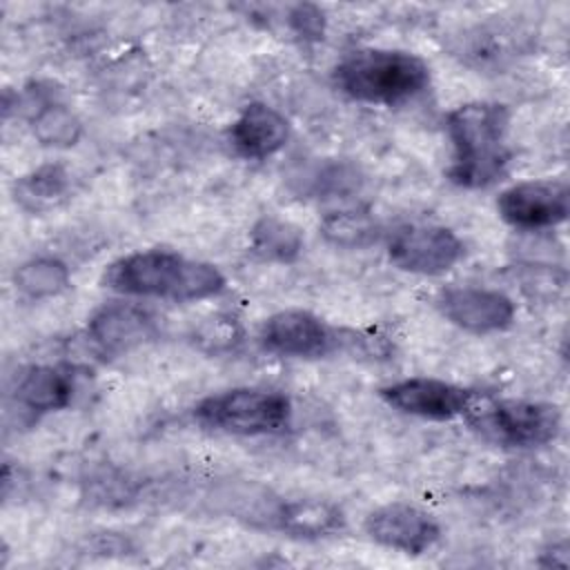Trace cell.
<instances>
[{
    "label": "cell",
    "mask_w": 570,
    "mask_h": 570,
    "mask_svg": "<svg viewBox=\"0 0 570 570\" xmlns=\"http://www.w3.org/2000/svg\"><path fill=\"white\" fill-rule=\"evenodd\" d=\"M102 285L120 296L191 303L218 296L227 278L207 261L189 258L171 249H136L111 261L102 272Z\"/></svg>",
    "instance_id": "1"
},
{
    "label": "cell",
    "mask_w": 570,
    "mask_h": 570,
    "mask_svg": "<svg viewBox=\"0 0 570 570\" xmlns=\"http://www.w3.org/2000/svg\"><path fill=\"white\" fill-rule=\"evenodd\" d=\"M452 160L448 178L463 189H483L497 183L510 160V109L492 100H472L445 116Z\"/></svg>",
    "instance_id": "2"
},
{
    "label": "cell",
    "mask_w": 570,
    "mask_h": 570,
    "mask_svg": "<svg viewBox=\"0 0 570 570\" xmlns=\"http://www.w3.org/2000/svg\"><path fill=\"white\" fill-rule=\"evenodd\" d=\"M332 80L350 100L396 107L430 87V65L405 49L363 47L336 62Z\"/></svg>",
    "instance_id": "3"
},
{
    "label": "cell",
    "mask_w": 570,
    "mask_h": 570,
    "mask_svg": "<svg viewBox=\"0 0 570 570\" xmlns=\"http://www.w3.org/2000/svg\"><path fill=\"white\" fill-rule=\"evenodd\" d=\"M468 425L485 441L503 448H539L561 432V410L548 401L472 396L465 410Z\"/></svg>",
    "instance_id": "4"
},
{
    "label": "cell",
    "mask_w": 570,
    "mask_h": 570,
    "mask_svg": "<svg viewBox=\"0 0 570 570\" xmlns=\"http://www.w3.org/2000/svg\"><path fill=\"white\" fill-rule=\"evenodd\" d=\"M292 401L281 390L232 387L200 399L194 419L223 434L265 436L281 434L292 423Z\"/></svg>",
    "instance_id": "5"
},
{
    "label": "cell",
    "mask_w": 570,
    "mask_h": 570,
    "mask_svg": "<svg viewBox=\"0 0 570 570\" xmlns=\"http://www.w3.org/2000/svg\"><path fill=\"white\" fill-rule=\"evenodd\" d=\"M465 254L463 240L439 223H403L387 238L390 263L410 274L441 276Z\"/></svg>",
    "instance_id": "6"
},
{
    "label": "cell",
    "mask_w": 570,
    "mask_h": 570,
    "mask_svg": "<svg viewBox=\"0 0 570 570\" xmlns=\"http://www.w3.org/2000/svg\"><path fill=\"white\" fill-rule=\"evenodd\" d=\"M258 345L283 358H323L338 350L341 334L309 309H281L258 327Z\"/></svg>",
    "instance_id": "7"
},
{
    "label": "cell",
    "mask_w": 570,
    "mask_h": 570,
    "mask_svg": "<svg viewBox=\"0 0 570 570\" xmlns=\"http://www.w3.org/2000/svg\"><path fill=\"white\" fill-rule=\"evenodd\" d=\"M501 220L521 232H543L561 225L570 214V194L563 180L528 178L512 183L497 198Z\"/></svg>",
    "instance_id": "8"
},
{
    "label": "cell",
    "mask_w": 570,
    "mask_h": 570,
    "mask_svg": "<svg viewBox=\"0 0 570 570\" xmlns=\"http://www.w3.org/2000/svg\"><path fill=\"white\" fill-rule=\"evenodd\" d=\"M365 534L394 552L419 557L441 539L439 521L423 508L407 501H392L374 508L363 521Z\"/></svg>",
    "instance_id": "9"
},
{
    "label": "cell",
    "mask_w": 570,
    "mask_h": 570,
    "mask_svg": "<svg viewBox=\"0 0 570 570\" xmlns=\"http://www.w3.org/2000/svg\"><path fill=\"white\" fill-rule=\"evenodd\" d=\"M434 305L445 321L470 334L503 332L517 316L514 301L508 294L481 285L443 287Z\"/></svg>",
    "instance_id": "10"
},
{
    "label": "cell",
    "mask_w": 570,
    "mask_h": 570,
    "mask_svg": "<svg viewBox=\"0 0 570 570\" xmlns=\"http://www.w3.org/2000/svg\"><path fill=\"white\" fill-rule=\"evenodd\" d=\"M379 396L401 414L428 421H450L465 414L474 392L443 379L410 376L381 387Z\"/></svg>",
    "instance_id": "11"
},
{
    "label": "cell",
    "mask_w": 570,
    "mask_h": 570,
    "mask_svg": "<svg viewBox=\"0 0 570 570\" xmlns=\"http://www.w3.org/2000/svg\"><path fill=\"white\" fill-rule=\"evenodd\" d=\"M156 334L149 312L131 303L102 305L85 327V343L98 356H120Z\"/></svg>",
    "instance_id": "12"
},
{
    "label": "cell",
    "mask_w": 570,
    "mask_h": 570,
    "mask_svg": "<svg viewBox=\"0 0 570 570\" xmlns=\"http://www.w3.org/2000/svg\"><path fill=\"white\" fill-rule=\"evenodd\" d=\"M33 138L45 147H73L82 136V120L51 85H33L18 98Z\"/></svg>",
    "instance_id": "13"
},
{
    "label": "cell",
    "mask_w": 570,
    "mask_h": 570,
    "mask_svg": "<svg viewBox=\"0 0 570 570\" xmlns=\"http://www.w3.org/2000/svg\"><path fill=\"white\" fill-rule=\"evenodd\" d=\"M289 138L287 118L267 102H249L229 127L232 149L247 160H265L281 151Z\"/></svg>",
    "instance_id": "14"
},
{
    "label": "cell",
    "mask_w": 570,
    "mask_h": 570,
    "mask_svg": "<svg viewBox=\"0 0 570 570\" xmlns=\"http://www.w3.org/2000/svg\"><path fill=\"white\" fill-rule=\"evenodd\" d=\"M73 396L76 374L67 365H33L16 385L18 410L33 419L69 407Z\"/></svg>",
    "instance_id": "15"
},
{
    "label": "cell",
    "mask_w": 570,
    "mask_h": 570,
    "mask_svg": "<svg viewBox=\"0 0 570 570\" xmlns=\"http://www.w3.org/2000/svg\"><path fill=\"white\" fill-rule=\"evenodd\" d=\"M345 517L338 505L323 499H292L278 501L272 528L298 537V539H321L341 532Z\"/></svg>",
    "instance_id": "16"
},
{
    "label": "cell",
    "mask_w": 570,
    "mask_h": 570,
    "mask_svg": "<svg viewBox=\"0 0 570 570\" xmlns=\"http://www.w3.org/2000/svg\"><path fill=\"white\" fill-rule=\"evenodd\" d=\"M71 174L60 163H45L16 178L11 194L16 205L31 214H45L71 196Z\"/></svg>",
    "instance_id": "17"
},
{
    "label": "cell",
    "mask_w": 570,
    "mask_h": 570,
    "mask_svg": "<svg viewBox=\"0 0 570 570\" xmlns=\"http://www.w3.org/2000/svg\"><path fill=\"white\" fill-rule=\"evenodd\" d=\"M305 236L301 227L278 216H263L249 232V249L269 263H292L303 252Z\"/></svg>",
    "instance_id": "18"
},
{
    "label": "cell",
    "mask_w": 570,
    "mask_h": 570,
    "mask_svg": "<svg viewBox=\"0 0 570 570\" xmlns=\"http://www.w3.org/2000/svg\"><path fill=\"white\" fill-rule=\"evenodd\" d=\"M71 285V272L56 256H33L13 272V287L29 301H45L62 294Z\"/></svg>",
    "instance_id": "19"
},
{
    "label": "cell",
    "mask_w": 570,
    "mask_h": 570,
    "mask_svg": "<svg viewBox=\"0 0 570 570\" xmlns=\"http://www.w3.org/2000/svg\"><path fill=\"white\" fill-rule=\"evenodd\" d=\"M318 229L330 245L341 249H365L381 234L376 218L367 209L358 207H345L325 214Z\"/></svg>",
    "instance_id": "20"
},
{
    "label": "cell",
    "mask_w": 570,
    "mask_h": 570,
    "mask_svg": "<svg viewBox=\"0 0 570 570\" xmlns=\"http://www.w3.org/2000/svg\"><path fill=\"white\" fill-rule=\"evenodd\" d=\"M198 343L209 352L232 350L240 341V327L232 316H212L196 330Z\"/></svg>",
    "instance_id": "21"
},
{
    "label": "cell",
    "mask_w": 570,
    "mask_h": 570,
    "mask_svg": "<svg viewBox=\"0 0 570 570\" xmlns=\"http://www.w3.org/2000/svg\"><path fill=\"white\" fill-rule=\"evenodd\" d=\"M289 29L303 38V40H323L325 33V16L318 7L314 4H296L289 9Z\"/></svg>",
    "instance_id": "22"
}]
</instances>
